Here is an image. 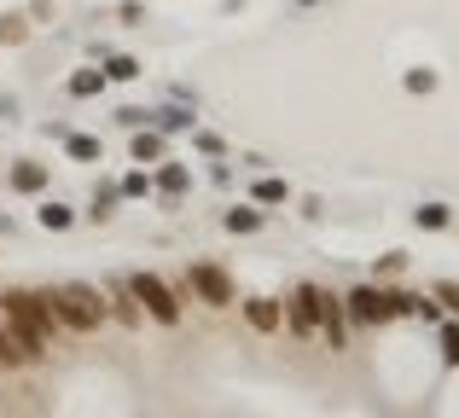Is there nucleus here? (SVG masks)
I'll return each instance as SVG.
<instances>
[{
	"mask_svg": "<svg viewBox=\"0 0 459 418\" xmlns=\"http://www.w3.org/2000/svg\"><path fill=\"white\" fill-rule=\"evenodd\" d=\"M0 320H6V331L18 337L23 361H47V349H53L58 331H65L41 285H6V291H0Z\"/></svg>",
	"mask_w": 459,
	"mask_h": 418,
	"instance_id": "1",
	"label": "nucleus"
},
{
	"mask_svg": "<svg viewBox=\"0 0 459 418\" xmlns=\"http://www.w3.org/2000/svg\"><path fill=\"white\" fill-rule=\"evenodd\" d=\"M41 291H47V303H53L58 326L76 331V337H93V331L111 320V308H105V291H100V285L70 279V285H41Z\"/></svg>",
	"mask_w": 459,
	"mask_h": 418,
	"instance_id": "2",
	"label": "nucleus"
},
{
	"mask_svg": "<svg viewBox=\"0 0 459 418\" xmlns=\"http://www.w3.org/2000/svg\"><path fill=\"white\" fill-rule=\"evenodd\" d=\"M128 285H134V303H140L146 320H157V326H169V331L180 326V314H186V291H180V285H169L163 273H152V268H134Z\"/></svg>",
	"mask_w": 459,
	"mask_h": 418,
	"instance_id": "3",
	"label": "nucleus"
},
{
	"mask_svg": "<svg viewBox=\"0 0 459 418\" xmlns=\"http://www.w3.org/2000/svg\"><path fill=\"white\" fill-rule=\"evenodd\" d=\"M343 314H349V326H360V331L390 326V296H384V285L378 279L349 285V291H343Z\"/></svg>",
	"mask_w": 459,
	"mask_h": 418,
	"instance_id": "4",
	"label": "nucleus"
},
{
	"mask_svg": "<svg viewBox=\"0 0 459 418\" xmlns=\"http://www.w3.org/2000/svg\"><path fill=\"white\" fill-rule=\"evenodd\" d=\"M180 291H192L204 308H233V273H227L221 261H192Z\"/></svg>",
	"mask_w": 459,
	"mask_h": 418,
	"instance_id": "5",
	"label": "nucleus"
},
{
	"mask_svg": "<svg viewBox=\"0 0 459 418\" xmlns=\"http://www.w3.org/2000/svg\"><path fill=\"white\" fill-rule=\"evenodd\" d=\"M320 296H325V285H314V279H303L291 296H285V326L297 331V337H320Z\"/></svg>",
	"mask_w": 459,
	"mask_h": 418,
	"instance_id": "6",
	"label": "nucleus"
},
{
	"mask_svg": "<svg viewBox=\"0 0 459 418\" xmlns=\"http://www.w3.org/2000/svg\"><path fill=\"white\" fill-rule=\"evenodd\" d=\"M47 181H53V163H41V158H12L6 186H12L18 198H41V192H47Z\"/></svg>",
	"mask_w": 459,
	"mask_h": 418,
	"instance_id": "7",
	"label": "nucleus"
},
{
	"mask_svg": "<svg viewBox=\"0 0 459 418\" xmlns=\"http://www.w3.org/2000/svg\"><path fill=\"white\" fill-rule=\"evenodd\" d=\"M349 331H355V326H349V314H343V296L325 291V296H320V337H325V349L343 354V349H349Z\"/></svg>",
	"mask_w": 459,
	"mask_h": 418,
	"instance_id": "8",
	"label": "nucleus"
},
{
	"mask_svg": "<svg viewBox=\"0 0 459 418\" xmlns=\"http://www.w3.org/2000/svg\"><path fill=\"white\" fill-rule=\"evenodd\" d=\"M245 326L256 331V337H280V326H285V303L280 296H245Z\"/></svg>",
	"mask_w": 459,
	"mask_h": 418,
	"instance_id": "9",
	"label": "nucleus"
},
{
	"mask_svg": "<svg viewBox=\"0 0 459 418\" xmlns=\"http://www.w3.org/2000/svg\"><path fill=\"white\" fill-rule=\"evenodd\" d=\"M152 186H157L152 198H163V204H180V198L192 192V169H186V163H175V158H163V163H152Z\"/></svg>",
	"mask_w": 459,
	"mask_h": 418,
	"instance_id": "10",
	"label": "nucleus"
},
{
	"mask_svg": "<svg viewBox=\"0 0 459 418\" xmlns=\"http://www.w3.org/2000/svg\"><path fill=\"white\" fill-rule=\"evenodd\" d=\"M100 291H105V308H111L117 326L140 331V320H146V314H140V303H134V285H128V273H123V279H111V285H100Z\"/></svg>",
	"mask_w": 459,
	"mask_h": 418,
	"instance_id": "11",
	"label": "nucleus"
},
{
	"mask_svg": "<svg viewBox=\"0 0 459 418\" xmlns=\"http://www.w3.org/2000/svg\"><path fill=\"white\" fill-rule=\"evenodd\" d=\"M291 181H285V175H268V169H262L256 175V181H250V204H256V209H285V204H291Z\"/></svg>",
	"mask_w": 459,
	"mask_h": 418,
	"instance_id": "12",
	"label": "nucleus"
},
{
	"mask_svg": "<svg viewBox=\"0 0 459 418\" xmlns=\"http://www.w3.org/2000/svg\"><path fill=\"white\" fill-rule=\"evenodd\" d=\"M198 105H186V99H169V105H157L152 111V128L157 134H192V128H198Z\"/></svg>",
	"mask_w": 459,
	"mask_h": 418,
	"instance_id": "13",
	"label": "nucleus"
},
{
	"mask_svg": "<svg viewBox=\"0 0 459 418\" xmlns=\"http://www.w3.org/2000/svg\"><path fill=\"white\" fill-rule=\"evenodd\" d=\"M163 158H169V134H157V128L128 134V163H163Z\"/></svg>",
	"mask_w": 459,
	"mask_h": 418,
	"instance_id": "14",
	"label": "nucleus"
},
{
	"mask_svg": "<svg viewBox=\"0 0 459 418\" xmlns=\"http://www.w3.org/2000/svg\"><path fill=\"white\" fill-rule=\"evenodd\" d=\"M35 221H41L47 233H70V226L82 221V209L65 204V198H47V192H41V209H35Z\"/></svg>",
	"mask_w": 459,
	"mask_h": 418,
	"instance_id": "15",
	"label": "nucleus"
},
{
	"mask_svg": "<svg viewBox=\"0 0 459 418\" xmlns=\"http://www.w3.org/2000/svg\"><path fill=\"white\" fill-rule=\"evenodd\" d=\"M262 221H268V209H256V204H233V209H221V226L233 238H256L262 233Z\"/></svg>",
	"mask_w": 459,
	"mask_h": 418,
	"instance_id": "16",
	"label": "nucleus"
},
{
	"mask_svg": "<svg viewBox=\"0 0 459 418\" xmlns=\"http://www.w3.org/2000/svg\"><path fill=\"white\" fill-rule=\"evenodd\" d=\"M117 204H123V186H117V181H100V186H93V198H88V209H82V215H88L93 226H105V221L117 215Z\"/></svg>",
	"mask_w": 459,
	"mask_h": 418,
	"instance_id": "17",
	"label": "nucleus"
},
{
	"mask_svg": "<svg viewBox=\"0 0 459 418\" xmlns=\"http://www.w3.org/2000/svg\"><path fill=\"white\" fill-rule=\"evenodd\" d=\"M65 158L70 163H105V140L100 134H76V128H70V134H65Z\"/></svg>",
	"mask_w": 459,
	"mask_h": 418,
	"instance_id": "18",
	"label": "nucleus"
},
{
	"mask_svg": "<svg viewBox=\"0 0 459 418\" xmlns=\"http://www.w3.org/2000/svg\"><path fill=\"white\" fill-rule=\"evenodd\" d=\"M413 226H419V233H448V226H454V209L442 204V198H425V204L413 209Z\"/></svg>",
	"mask_w": 459,
	"mask_h": 418,
	"instance_id": "19",
	"label": "nucleus"
},
{
	"mask_svg": "<svg viewBox=\"0 0 459 418\" xmlns=\"http://www.w3.org/2000/svg\"><path fill=\"white\" fill-rule=\"evenodd\" d=\"M65 88H70V99H100V93L111 88V81H105V70H100V64H88V70H76V76H70Z\"/></svg>",
	"mask_w": 459,
	"mask_h": 418,
	"instance_id": "20",
	"label": "nucleus"
},
{
	"mask_svg": "<svg viewBox=\"0 0 459 418\" xmlns=\"http://www.w3.org/2000/svg\"><path fill=\"white\" fill-rule=\"evenodd\" d=\"M437 349H442V366H448V372H459V314H448L437 326Z\"/></svg>",
	"mask_w": 459,
	"mask_h": 418,
	"instance_id": "21",
	"label": "nucleus"
},
{
	"mask_svg": "<svg viewBox=\"0 0 459 418\" xmlns=\"http://www.w3.org/2000/svg\"><path fill=\"white\" fill-rule=\"evenodd\" d=\"M100 70H105V81H140V58H134V53H111V58H100Z\"/></svg>",
	"mask_w": 459,
	"mask_h": 418,
	"instance_id": "22",
	"label": "nucleus"
},
{
	"mask_svg": "<svg viewBox=\"0 0 459 418\" xmlns=\"http://www.w3.org/2000/svg\"><path fill=\"white\" fill-rule=\"evenodd\" d=\"M30 30H35V23L23 18V12H0V47H23Z\"/></svg>",
	"mask_w": 459,
	"mask_h": 418,
	"instance_id": "23",
	"label": "nucleus"
},
{
	"mask_svg": "<svg viewBox=\"0 0 459 418\" xmlns=\"http://www.w3.org/2000/svg\"><path fill=\"white\" fill-rule=\"evenodd\" d=\"M437 70H430V64H413V70H402V88L407 93H419V99H425V93H437Z\"/></svg>",
	"mask_w": 459,
	"mask_h": 418,
	"instance_id": "24",
	"label": "nucleus"
},
{
	"mask_svg": "<svg viewBox=\"0 0 459 418\" xmlns=\"http://www.w3.org/2000/svg\"><path fill=\"white\" fill-rule=\"evenodd\" d=\"M390 296V320H413L419 314V296L425 291H407V285H395V291H384Z\"/></svg>",
	"mask_w": 459,
	"mask_h": 418,
	"instance_id": "25",
	"label": "nucleus"
},
{
	"mask_svg": "<svg viewBox=\"0 0 459 418\" xmlns=\"http://www.w3.org/2000/svg\"><path fill=\"white\" fill-rule=\"evenodd\" d=\"M18 366H30V361H23L18 337H12V331H6V320H0V372H18Z\"/></svg>",
	"mask_w": 459,
	"mask_h": 418,
	"instance_id": "26",
	"label": "nucleus"
},
{
	"mask_svg": "<svg viewBox=\"0 0 459 418\" xmlns=\"http://www.w3.org/2000/svg\"><path fill=\"white\" fill-rule=\"evenodd\" d=\"M192 151H204L210 163H221V158H227V140L210 134V128H192Z\"/></svg>",
	"mask_w": 459,
	"mask_h": 418,
	"instance_id": "27",
	"label": "nucleus"
},
{
	"mask_svg": "<svg viewBox=\"0 0 459 418\" xmlns=\"http://www.w3.org/2000/svg\"><path fill=\"white\" fill-rule=\"evenodd\" d=\"M117 186H123V198H152V192H157L146 169H128V175H123V181H117Z\"/></svg>",
	"mask_w": 459,
	"mask_h": 418,
	"instance_id": "28",
	"label": "nucleus"
},
{
	"mask_svg": "<svg viewBox=\"0 0 459 418\" xmlns=\"http://www.w3.org/2000/svg\"><path fill=\"white\" fill-rule=\"evenodd\" d=\"M117 128H123V134H134V128H152V111H146V105H123V111H117Z\"/></svg>",
	"mask_w": 459,
	"mask_h": 418,
	"instance_id": "29",
	"label": "nucleus"
},
{
	"mask_svg": "<svg viewBox=\"0 0 459 418\" xmlns=\"http://www.w3.org/2000/svg\"><path fill=\"white\" fill-rule=\"evenodd\" d=\"M430 296L442 303V314H459V279H437V285H430Z\"/></svg>",
	"mask_w": 459,
	"mask_h": 418,
	"instance_id": "30",
	"label": "nucleus"
},
{
	"mask_svg": "<svg viewBox=\"0 0 459 418\" xmlns=\"http://www.w3.org/2000/svg\"><path fill=\"white\" fill-rule=\"evenodd\" d=\"M402 268H407V250H384V256H378V268H372V279H395Z\"/></svg>",
	"mask_w": 459,
	"mask_h": 418,
	"instance_id": "31",
	"label": "nucleus"
},
{
	"mask_svg": "<svg viewBox=\"0 0 459 418\" xmlns=\"http://www.w3.org/2000/svg\"><path fill=\"white\" fill-rule=\"evenodd\" d=\"M413 320H425V326H442L448 314H442V303H437V296L425 291V296H419V314H413Z\"/></svg>",
	"mask_w": 459,
	"mask_h": 418,
	"instance_id": "32",
	"label": "nucleus"
},
{
	"mask_svg": "<svg viewBox=\"0 0 459 418\" xmlns=\"http://www.w3.org/2000/svg\"><path fill=\"white\" fill-rule=\"evenodd\" d=\"M117 18H123L128 30H140V23H146V6H140V0H123V6H117Z\"/></svg>",
	"mask_w": 459,
	"mask_h": 418,
	"instance_id": "33",
	"label": "nucleus"
},
{
	"mask_svg": "<svg viewBox=\"0 0 459 418\" xmlns=\"http://www.w3.org/2000/svg\"><path fill=\"white\" fill-rule=\"evenodd\" d=\"M23 18H30V23H35V18L53 23V0H30V6H23Z\"/></svg>",
	"mask_w": 459,
	"mask_h": 418,
	"instance_id": "34",
	"label": "nucleus"
},
{
	"mask_svg": "<svg viewBox=\"0 0 459 418\" xmlns=\"http://www.w3.org/2000/svg\"><path fill=\"white\" fill-rule=\"evenodd\" d=\"M0 123H18V93H0Z\"/></svg>",
	"mask_w": 459,
	"mask_h": 418,
	"instance_id": "35",
	"label": "nucleus"
},
{
	"mask_svg": "<svg viewBox=\"0 0 459 418\" xmlns=\"http://www.w3.org/2000/svg\"><path fill=\"white\" fill-rule=\"evenodd\" d=\"M210 181H215V186H233V163L221 158V163H215V169H210Z\"/></svg>",
	"mask_w": 459,
	"mask_h": 418,
	"instance_id": "36",
	"label": "nucleus"
},
{
	"mask_svg": "<svg viewBox=\"0 0 459 418\" xmlns=\"http://www.w3.org/2000/svg\"><path fill=\"white\" fill-rule=\"evenodd\" d=\"M297 6H320V0H297Z\"/></svg>",
	"mask_w": 459,
	"mask_h": 418,
	"instance_id": "37",
	"label": "nucleus"
}]
</instances>
